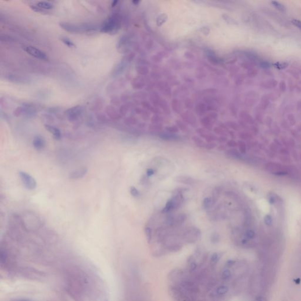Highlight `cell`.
<instances>
[{
    "label": "cell",
    "mask_w": 301,
    "mask_h": 301,
    "mask_svg": "<svg viewBox=\"0 0 301 301\" xmlns=\"http://www.w3.org/2000/svg\"><path fill=\"white\" fill-rule=\"evenodd\" d=\"M59 26L66 31L71 33L83 32L96 29L95 25L88 24H75L72 23L61 22L59 23Z\"/></svg>",
    "instance_id": "1"
},
{
    "label": "cell",
    "mask_w": 301,
    "mask_h": 301,
    "mask_svg": "<svg viewBox=\"0 0 301 301\" xmlns=\"http://www.w3.org/2000/svg\"><path fill=\"white\" fill-rule=\"evenodd\" d=\"M185 199L182 195H173L166 202L165 207L162 210L163 213H168L180 208L183 204Z\"/></svg>",
    "instance_id": "2"
},
{
    "label": "cell",
    "mask_w": 301,
    "mask_h": 301,
    "mask_svg": "<svg viewBox=\"0 0 301 301\" xmlns=\"http://www.w3.org/2000/svg\"><path fill=\"white\" fill-rule=\"evenodd\" d=\"M119 28V21L117 16L113 15L108 18L103 22L101 31L107 34H115Z\"/></svg>",
    "instance_id": "3"
},
{
    "label": "cell",
    "mask_w": 301,
    "mask_h": 301,
    "mask_svg": "<svg viewBox=\"0 0 301 301\" xmlns=\"http://www.w3.org/2000/svg\"><path fill=\"white\" fill-rule=\"evenodd\" d=\"M201 236L200 230L196 227H190L183 235V239L184 240L189 243H192L197 241Z\"/></svg>",
    "instance_id": "4"
},
{
    "label": "cell",
    "mask_w": 301,
    "mask_h": 301,
    "mask_svg": "<svg viewBox=\"0 0 301 301\" xmlns=\"http://www.w3.org/2000/svg\"><path fill=\"white\" fill-rule=\"evenodd\" d=\"M18 175L24 186L29 190H34L36 187V180L30 174L24 172L19 171Z\"/></svg>",
    "instance_id": "5"
},
{
    "label": "cell",
    "mask_w": 301,
    "mask_h": 301,
    "mask_svg": "<svg viewBox=\"0 0 301 301\" xmlns=\"http://www.w3.org/2000/svg\"><path fill=\"white\" fill-rule=\"evenodd\" d=\"M24 50L28 53L36 58L44 61L48 60V56L43 51L36 47L32 46H26L24 48Z\"/></svg>",
    "instance_id": "6"
},
{
    "label": "cell",
    "mask_w": 301,
    "mask_h": 301,
    "mask_svg": "<svg viewBox=\"0 0 301 301\" xmlns=\"http://www.w3.org/2000/svg\"><path fill=\"white\" fill-rule=\"evenodd\" d=\"M82 108L80 106H76L69 108L66 111V114L69 121H73L76 120L80 114L82 113Z\"/></svg>",
    "instance_id": "7"
},
{
    "label": "cell",
    "mask_w": 301,
    "mask_h": 301,
    "mask_svg": "<svg viewBox=\"0 0 301 301\" xmlns=\"http://www.w3.org/2000/svg\"><path fill=\"white\" fill-rule=\"evenodd\" d=\"M175 181L187 185H193L196 183V180L192 177L185 175L177 176L174 178Z\"/></svg>",
    "instance_id": "8"
},
{
    "label": "cell",
    "mask_w": 301,
    "mask_h": 301,
    "mask_svg": "<svg viewBox=\"0 0 301 301\" xmlns=\"http://www.w3.org/2000/svg\"><path fill=\"white\" fill-rule=\"evenodd\" d=\"M32 145L35 149L40 150L45 147L46 142L44 137L41 135H36L32 141Z\"/></svg>",
    "instance_id": "9"
},
{
    "label": "cell",
    "mask_w": 301,
    "mask_h": 301,
    "mask_svg": "<svg viewBox=\"0 0 301 301\" xmlns=\"http://www.w3.org/2000/svg\"><path fill=\"white\" fill-rule=\"evenodd\" d=\"M88 172V169L86 168H82L80 169H76L72 171L69 173V178L71 179H77L79 178H83Z\"/></svg>",
    "instance_id": "10"
},
{
    "label": "cell",
    "mask_w": 301,
    "mask_h": 301,
    "mask_svg": "<svg viewBox=\"0 0 301 301\" xmlns=\"http://www.w3.org/2000/svg\"><path fill=\"white\" fill-rule=\"evenodd\" d=\"M45 128L48 131H49V132H50L53 135V137L55 139L59 140L61 139L62 134L60 130L58 128L48 124L45 125Z\"/></svg>",
    "instance_id": "11"
},
{
    "label": "cell",
    "mask_w": 301,
    "mask_h": 301,
    "mask_svg": "<svg viewBox=\"0 0 301 301\" xmlns=\"http://www.w3.org/2000/svg\"><path fill=\"white\" fill-rule=\"evenodd\" d=\"M217 200L215 199L213 197H206L203 199L202 206L203 209H210L216 202Z\"/></svg>",
    "instance_id": "12"
},
{
    "label": "cell",
    "mask_w": 301,
    "mask_h": 301,
    "mask_svg": "<svg viewBox=\"0 0 301 301\" xmlns=\"http://www.w3.org/2000/svg\"><path fill=\"white\" fill-rule=\"evenodd\" d=\"M159 137L162 139L169 141H175L179 139V136L170 133H161L159 134Z\"/></svg>",
    "instance_id": "13"
},
{
    "label": "cell",
    "mask_w": 301,
    "mask_h": 301,
    "mask_svg": "<svg viewBox=\"0 0 301 301\" xmlns=\"http://www.w3.org/2000/svg\"><path fill=\"white\" fill-rule=\"evenodd\" d=\"M225 154L229 156V157H231L232 158H234V159H239L240 158V154L239 153V152L236 150L235 149H233V148H232V149H228L227 150L226 152H225Z\"/></svg>",
    "instance_id": "14"
},
{
    "label": "cell",
    "mask_w": 301,
    "mask_h": 301,
    "mask_svg": "<svg viewBox=\"0 0 301 301\" xmlns=\"http://www.w3.org/2000/svg\"><path fill=\"white\" fill-rule=\"evenodd\" d=\"M36 6L41 9H51L53 8V5L46 1H39L36 4Z\"/></svg>",
    "instance_id": "15"
},
{
    "label": "cell",
    "mask_w": 301,
    "mask_h": 301,
    "mask_svg": "<svg viewBox=\"0 0 301 301\" xmlns=\"http://www.w3.org/2000/svg\"><path fill=\"white\" fill-rule=\"evenodd\" d=\"M192 140H193L194 143L195 144V145L198 148L204 149L206 143L205 142H203V141L202 139H201L200 138H199L198 136H194L192 137Z\"/></svg>",
    "instance_id": "16"
},
{
    "label": "cell",
    "mask_w": 301,
    "mask_h": 301,
    "mask_svg": "<svg viewBox=\"0 0 301 301\" xmlns=\"http://www.w3.org/2000/svg\"><path fill=\"white\" fill-rule=\"evenodd\" d=\"M144 231H145V236H146V240H147L148 243H150V242L152 240V229L150 227H149V226H145Z\"/></svg>",
    "instance_id": "17"
},
{
    "label": "cell",
    "mask_w": 301,
    "mask_h": 301,
    "mask_svg": "<svg viewBox=\"0 0 301 301\" xmlns=\"http://www.w3.org/2000/svg\"><path fill=\"white\" fill-rule=\"evenodd\" d=\"M61 40L62 41V42L65 45H66L67 46H68L69 48H74L75 46V45L74 44V43L68 37H65V36L61 37Z\"/></svg>",
    "instance_id": "18"
},
{
    "label": "cell",
    "mask_w": 301,
    "mask_h": 301,
    "mask_svg": "<svg viewBox=\"0 0 301 301\" xmlns=\"http://www.w3.org/2000/svg\"><path fill=\"white\" fill-rule=\"evenodd\" d=\"M228 286H219L217 289H216V293L218 295H225L226 293H228Z\"/></svg>",
    "instance_id": "19"
},
{
    "label": "cell",
    "mask_w": 301,
    "mask_h": 301,
    "mask_svg": "<svg viewBox=\"0 0 301 301\" xmlns=\"http://www.w3.org/2000/svg\"><path fill=\"white\" fill-rule=\"evenodd\" d=\"M231 275L232 274L230 270L225 269L222 272L221 274V277L223 280H227L230 278Z\"/></svg>",
    "instance_id": "20"
},
{
    "label": "cell",
    "mask_w": 301,
    "mask_h": 301,
    "mask_svg": "<svg viewBox=\"0 0 301 301\" xmlns=\"http://www.w3.org/2000/svg\"><path fill=\"white\" fill-rule=\"evenodd\" d=\"M272 4L278 10L280 11H282V12H284L286 11V8L285 7L282 5L280 3H279V2H277V1H272L271 2Z\"/></svg>",
    "instance_id": "21"
},
{
    "label": "cell",
    "mask_w": 301,
    "mask_h": 301,
    "mask_svg": "<svg viewBox=\"0 0 301 301\" xmlns=\"http://www.w3.org/2000/svg\"><path fill=\"white\" fill-rule=\"evenodd\" d=\"M129 192H130V194L132 196H133L135 198L138 197L139 196V195H140L139 192L138 190V189L136 188H135V186H131L129 188Z\"/></svg>",
    "instance_id": "22"
},
{
    "label": "cell",
    "mask_w": 301,
    "mask_h": 301,
    "mask_svg": "<svg viewBox=\"0 0 301 301\" xmlns=\"http://www.w3.org/2000/svg\"><path fill=\"white\" fill-rule=\"evenodd\" d=\"M210 240H211V242L213 243H218L219 242V240H220V236L218 233H217L216 232H213L212 235H211V237H210Z\"/></svg>",
    "instance_id": "23"
},
{
    "label": "cell",
    "mask_w": 301,
    "mask_h": 301,
    "mask_svg": "<svg viewBox=\"0 0 301 301\" xmlns=\"http://www.w3.org/2000/svg\"><path fill=\"white\" fill-rule=\"evenodd\" d=\"M188 189L187 188H178L176 189H175V190H173V191L172 192V193L173 195H182L183 192H185Z\"/></svg>",
    "instance_id": "24"
},
{
    "label": "cell",
    "mask_w": 301,
    "mask_h": 301,
    "mask_svg": "<svg viewBox=\"0 0 301 301\" xmlns=\"http://www.w3.org/2000/svg\"><path fill=\"white\" fill-rule=\"evenodd\" d=\"M255 236V232L252 230H247L245 233V237L246 239H253Z\"/></svg>",
    "instance_id": "25"
},
{
    "label": "cell",
    "mask_w": 301,
    "mask_h": 301,
    "mask_svg": "<svg viewBox=\"0 0 301 301\" xmlns=\"http://www.w3.org/2000/svg\"><path fill=\"white\" fill-rule=\"evenodd\" d=\"M216 147V143L215 142H207L205 143L204 149L207 150H212Z\"/></svg>",
    "instance_id": "26"
},
{
    "label": "cell",
    "mask_w": 301,
    "mask_h": 301,
    "mask_svg": "<svg viewBox=\"0 0 301 301\" xmlns=\"http://www.w3.org/2000/svg\"><path fill=\"white\" fill-rule=\"evenodd\" d=\"M219 255L218 253H213L210 257V262L212 264H216L219 260Z\"/></svg>",
    "instance_id": "27"
},
{
    "label": "cell",
    "mask_w": 301,
    "mask_h": 301,
    "mask_svg": "<svg viewBox=\"0 0 301 301\" xmlns=\"http://www.w3.org/2000/svg\"><path fill=\"white\" fill-rule=\"evenodd\" d=\"M264 221H265V223H266V225L269 226V225H271L272 223V217L270 216V215H266L265 217V219H264Z\"/></svg>",
    "instance_id": "28"
},
{
    "label": "cell",
    "mask_w": 301,
    "mask_h": 301,
    "mask_svg": "<svg viewBox=\"0 0 301 301\" xmlns=\"http://www.w3.org/2000/svg\"><path fill=\"white\" fill-rule=\"evenodd\" d=\"M227 146L229 148H235L236 146V143L233 140H229L226 142Z\"/></svg>",
    "instance_id": "29"
},
{
    "label": "cell",
    "mask_w": 301,
    "mask_h": 301,
    "mask_svg": "<svg viewBox=\"0 0 301 301\" xmlns=\"http://www.w3.org/2000/svg\"><path fill=\"white\" fill-rule=\"evenodd\" d=\"M197 267V265L195 262H191L189 264V270L191 272L194 271Z\"/></svg>",
    "instance_id": "30"
},
{
    "label": "cell",
    "mask_w": 301,
    "mask_h": 301,
    "mask_svg": "<svg viewBox=\"0 0 301 301\" xmlns=\"http://www.w3.org/2000/svg\"><path fill=\"white\" fill-rule=\"evenodd\" d=\"M216 141H217L218 142H219L220 143H225V142H226L227 138L225 136H221L218 138Z\"/></svg>",
    "instance_id": "31"
},
{
    "label": "cell",
    "mask_w": 301,
    "mask_h": 301,
    "mask_svg": "<svg viewBox=\"0 0 301 301\" xmlns=\"http://www.w3.org/2000/svg\"><path fill=\"white\" fill-rule=\"evenodd\" d=\"M292 22L294 25L299 28L301 29V21H300L299 20H296V19H293L292 21Z\"/></svg>",
    "instance_id": "32"
},
{
    "label": "cell",
    "mask_w": 301,
    "mask_h": 301,
    "mask_svg": "<svg viewBox=\"0 0 301 301\" xmlns=\"http://www.w3.org/2000/svg\"><path fill=\"white\" fill-rule=\"evenodd\" d=\"M155 173V170L152 168H148L146 170V175L147 176H151Z\"/></svg>",
    "instance_id": "33"
},
{
    "label": "cell",
    "mask_w": 301,
    "mask_h": 301,
    "mask_svg": "<svg viewBox=\"0 0 301 301\" xmlns=\"http://www.w3.org/2000/svg\"><path fill=\"white\" fill-rule=\"evenodd\" d=\"M239 147L240 150L241 151L242 153H244L245 152V146L243 142H239Z\"/></svg>",
    "instance_id": "34"
},
{
    "label": "cell",
    "mask_w": 301,
    "mask_h": 301,
    "mask_svg": "<svg viewBox=\"0 0 301 301\" xmlns=\"http://www.w3.org/2000/svg\"><path fill=\"white\" fill-rule=\"evenodd\" d=\"M166 129L170 133H173L178 131V129L176 127H169V128H167Z\"/></svg>",
    "instance_id": "35"
},
{
    "label": "cell",
    "mask_w": 301,
    "mask_h": 301,
    "mask_svg": "<svg viewBox=\"0 0 301 301\" xmlns=\"http://www.w3.org/2000/svg\"><path fill=\"white\" fill-rule=\"evenodd\" d=\"M226 146H225V145H223V144H220V145H219L217 147V148H216V149H217L218 151H224V150H226Z\"/></svg>",
    "instance_id": "36"
},
{
    "label": "cell",
    "mask_w": 301,
    "mask_h": 301,
    "mask_svg": "<svg viewBox=\"0 0 301 301\" xmlns=\"http://www.w3.org/2000/svg\"><path fill=\"white\" fill-rule=\"evenodd\" d=\"M214 132L216 133H218V134H219V135H224L225 133L220 128H216L215 129H214Z\"/></svg>",
    "instance_id": "37"
},
{
    "label": "cell",
    "mask_w": 301,
    "mask_h": 301,
    "mask_svg": "<svg viewBox=\"0 0 301 301\" xmlns=\"http://www.w3.org/2000/svg\"><path fill=\"white\" fill-rule=\"evenodd\" d=\"M255 301H267V299L265 297H263L262 296H257V297H256Z\"/></svg>",
    "instance_id": "38"
},
{
    "label": "cell",
    "mask_w": 301,
    "mask_h": 301,
    "mask_svg": "<svg viewBox=\"0 0 301 301\" xmlns=\"http://www.w3.org/2000/svg\"><path fill=\"white\" fill-rule=\"evenodd\" d=\"M235 260H229L227 261L226 263V266L228 267H230V266H232L234 263H235Z\"/></svg>",
    "instance_id": "39"
},
{
    "label": "cell",
    "mask_w": 301,
    "mask_h": 301,
    "mask_svg": "<svg viewBox=\"0 0 301 301\" xmlns=\"http://www.w3.org/2000/svg\"><path fill=\"white\" fill-rule=\"evenodd\" d=\"M117 2H118L117 1H115L112 2V6H114L116 5V3H117Z\"/></svg>",
    "instance_id": "40"
},
{
    "label": "cell",
    "mask_w": 301,
    "mask_h": 301,
    "mask_svg": "<svg viewBox=\"0 0 301 301\" xmlns=\"http://www.w3.org/2000/svg\"><path fill=\"white\" fill-rule=\"evenodd\" d=\"M295 282H295L296 283H299L300 282V279H297L296 280H295Z\"/></svg>",
    "instance_id": "41"
}]
</instances>
